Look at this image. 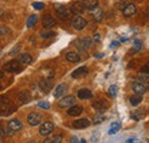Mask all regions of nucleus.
<instances>
[{
  "label": "nucleus",
  "mask_w": 149,
  "mask_h": 143,
  "mask_svg": "<svg viewBox=\"0 0 149 143\" xmlns=\"http://www.w3.org/2000/svg\"><path fill=\"white\" fill-rule=\"evenodd\" d=\"M136 79H138V81H139L140 84H142V85H145V84H148L149 85V74L148 73H143V72H141V73L138 74Z\"/></svg>",
  "instance_id": "obj_24"
},
{
  "label": "nucleus",
  "mask_w": 149,
  "mask_h": 143,
  "mask_svg": "<svg viewBox=\"0 0 149 143\" xmlns=\"http://www.w3.org/2000/svg\"><path fill=\"white\" fill-rule=\"evenodd\" d=\"M141 72H143V73H148L149 74V63H147L146 65H143L142 68H141V70H140Z\"/></svg>",
  "instance_id": "obj_40"
},
{
  "label": "nucleus",
  "mask_w": 149,
  "mask_h": 143,
  "mask_svg": "<svg viewBox=\"0 0 149 143\" xmlns=\"http://www.w3.org/2000/svg\"><path fill=\"white\" fill-rule=\"evenodd\" d=\"M41 119H42V117H41V115L38 113V112H30V113L28 115V117H26V121H28V124L30 126L39 125V124L41 123Z\"/></svg>",
  "instance_id": "obj_4"
},
{
  "label": "nucleus",
  "mask_w": 149,
  "mask_h": 143,
  "mask_svg": "<svg viewBox=\"0 0 149 143\" xmlns=\"http://www.w3.org/2000/svg\"><path fill=\"white\" fill-rule=\"evenodd\" d=\"M65 58H67V61H69L71 63H77L80 61V56L74 52H68L65 54Z\"/></svg>",
  "instance_id": "obj_23"
},
{
  "label": "nucleus",
  "mask_w": 149,
  "mask_h": 143,
  "mask_svg": "<svg viewBox=\"0 0 149 143\" xmlns=\"http://www.w3.org/2000/svg\"><path fill=\"white\" fill-rule=\"evenodd\" d=\"M104 119H106V117H104L103 115H101V113H97V115H95V116H94L93 123L95 124V125H97V124H101V123H103V121H104Z\"/></svg>",
  "instance_id": "obj_29"
},
{
  "label": "nucleus",
  "mask_w": 149,
  "mask_h": 143,
  "mask_svg": "<svg viewBox=\"0 0 149 143\" xmlns=\"http://www.w3.org/2000/svg\"><path fill=\"white\" fill-rule=\"evenodd\" d=\"M140 49H141V42H140L139 40H135V41H134L133 51H134V52H138V51H140Z\"/></svg>",
  "instance_id": "obj_39"
},
{
  "label": "nucleus",
  "mask_w": 149,
  "mask_h": 143,
  "mask_svg": "<svg viewBox=\"0 0 149 143\" xmlns=\"http://www.w3.org/2000/svg\"><path fill=\"white\" fill-rule=\"evenodd\" d=\"M93 108L99 113H101V112H104L109 108V104L104 100H96L93 102Z\"/></svg>",
  "instance_id": "obj_12"
},
{
  "label": "nucleus",
  "mask_w": 149,
  "mask_h": 143,
  "mask_svg": "<svg viewBox=\"0 0 149 143\" xmlns=\"http://www.w3.org/2000/svg\"><path fill=\"white\" fill-rule=\"evenodd\" d=\"M77 96H78V99H80V100H88V99H92L93 94H92V92L90 90L83 88V90H79L77 92Z\"/></svg>",
  "instance_id": "obj_17"
},
{
  "label": "nucleus",
  "mask_w": 149,
  "mask_h": 143,
  "mask_svg": "<svg viewBox=\"0 0 149 143\" xmlns=\"http://www.w3.org/2000/svg\"><path fill=\"white\" fill-rule=\"evenodd\" d=\"M30 100H31V94H30V92H28V90H23V92L19 93V101L22 103V104L28 103Z\"/></svg>",
  "instance_id": "obj_20"
},
{
  "label": "nucleus",
  "mask_w": 149,
  "mask_h": 143,
  "mask_svg": "<svg viewBox=\"0 0 149 143\" xmlns=\"http://www.w3.org/2000/svg\"><path fill=\"white\" fill-rule=\"evenodd\" d=\"M132 90L136 94V95H142V94H145L146 92H147V87L145 86V85H142V84H140L139 81L136 83H133L132 84Z\"/></svg>",
  "instance_id": "obj_14"
},
{
  "label": "nucleus",
  "mask_w": 149,
  "mask_h": 143,
  "mask_svg": "<svg viewBox=\"0 0 149 143\" xmlns=\"http://www.w3.org/2000/svg\"><path fill=\"white\" fill-rule=\"evenodd\" d=\"M62 142V135H54L52 137H47L44 143H61Z\"/></svg>",
  "instance_id": "obj_27"
},
{
  "label": "nucleus",
  "mask_w": 149,
  "mask_h": 143,
  "mask_svg": "<svg viewBox=\"0 0 149 143\" xmlns=\"http://www.w3.org/2000/svg\"><path fill=\"white\" fill-rule=\"evenodd\" d=\"M100 39H101V38H100V35H99V33H95V35H94V40H95V41H100Z\"/></svg>",
  "instance_id": "obj_43"
},
{
  "label": "nucleus",
  "mask_w": 149,
  "mask_h": 143,
  "mask_svg": "<svg viewBox=\"0 0 149 143\" xmlns=\"http://www.w3.org/2000/svg\"><path fill=\"white\" fill-rule=\"evenodd\" d=\"M83 107H80V106H72V107L69 108V110L67 111V113L69 115V116H71V117H78L81 112H83Z\"/></svg>",
  "instance_id": "obj_19"
},
{
  "label": "nucleus",
  "mask_w": 149,
  "mask_h": 143,
  "mask_svg": "<svg viewBox=\"0 0 149 143\" xmlns=\"http://www.w3.org/2000/svg\"><path fill=\"white\" fill-rule=\"evenodd\" d=\"M120 129V123H118V121H115V123H112L111 125H110V128H109V135H113V134H116L118 131Z\"/></svg>",
  "instance_id": "obj_26"
},
{
  "label": "nucleus",
  "mask_w": 149,
  "mask_h": 143,
  "mask_svg": "<svg viewBox=\"0 0 149 143\" xmlns=\"http://www.w3.org/2000/svg\"><path fill=\"white\" fill-rule=\"evenodd\" d=\"M74 45L76 47L79 49V51H86L91 47L92 45V38L90 37H83V38H78L76 41H74Z\"/></svg>",
  "instance_id": "obj_1"
},
{
  "label": "nucleus",
  "mask_w": 149,
  "mask_h": 143,
  "mask_svg": "<svg viewBox=\"0 0 149 143\" xmlns=\"http://www.w3.org/2000/svg\"><path fill=\"white\" fill-rule=\"evenodd\" d=\"M19 61L21 64H30L32 63V56L30 55L29 53H23V54H19Z\"/></svg>",
  "instance_id": "obj_21"
},
{
  "label": "nucleus",
  "mask_w": 149,
  "mask_h": 143,
  "mask_svg": "<svg viewBox=\"0 0 149 143\" xmlns=\"http://www.w3.org/2000/svg\"><path fill=\"white\" fill-rule=\"evenodd\" d=\"M136 13H138V8H136V6L134 3H127L125 6V8L123 9V15L125 17H132Z\"/></svg>",
  "instance_id": "obj_8"
},
{
  "label": "nucleus",
  "mask_w": 149,
  "mask_h": 143,
  "mask_svg": "<svg viewBox=\"0 0 149 143\" xmlns=\"http://www.w3.org/2000/svg\"><path fill=\"white\" fill-rule=\"evenodd\" d=\"M103 56V54L100 53V54H95V57H102Z\"/></svg>",
  "instance_id": "obj_44"
},
{
  "label": "nucleus",
  "mask_w": 149,
  "mask_h": 143,
  "mask_svg": "<svg viewBox=\"0 0 149 143\" xmlns=\"http://www.w3.org/2000/svg\"><path fill=\"white\" fill-rule=\"evenodd\" d=\"M55 18H53L52 15L46 14V15L42 16V25H44V28L46 30H49L51 28H53L55 25Z\"/></svg>",
  "instance_id": "obj_10"
},
{
  "label": "nucleus",
  "mask_w": 149,
  "mask_h": 143,
  "mask_svg": "<svg viewBox=\"0 0 149 143\" xmlns=\"http://www.w3.org/2000/svg\"><path fill=\"white\" fill-rule=\"evenodd\" d=\"M127 3H129V2H127V0H119V2H117V3H116V7L123 10Z\"/></svg>",
  "instance_id": "obj_35"
},
{
  "label": "nucleus",
  "mask_w": 149,
  "mask_h": 143,
  "mask_svg": "<svg viewBox=\"0 0 149 143\" xmlns=\"http://www.w3.org/2000/svg\"><path fill=\"white\" fill-rule=\"evenodd\" d=\"M92 12V14H93V17L95 18V21H101L102 17H103V13H102V10L100 9V8H94L93 10H91Z\"/></svg>",
  "instance_id": "obj_28"
},
{
  "label": "nucleus",
  "mask_w": 149,
  "mask_h": 143,
  "mask_svg": "<svg viewBox=\"0 0 149 143\" xmlns=\"http://www.w3.org/2000/svg\"><path fill=\"white\" fill-rule=\"evenodd\" d=\"M74 104V97L72 95H68L64 96L63 99H61L58 101V106L61 108H70Z\"/></svg>",
  "instance_id": "obj_11"
},
{
  "label": "nucleus",
  "mask_w": 149,
  "mask_h": 143,
  "mask_svg": "<svg viewBox=\"0 0 149 143\" xmlns=\"http://www.w3.org/2000/svg\"><path fill=\"white\" fill-rule=\"evenodd\" d=\"M127 143H141V141H140V140H138V139H135V137H133V139L127 140Z\"/></svg>",
  "instance_id": "obj_41"
},
{
  "label": "nucleus",
  "mask_w": 149,
  "mask_h": 143,
  "mask_svg": "<svg viewBox=\"0 0 149 143\" xmlns=\"http://www.w3.org/2000/svg\"><path fill=\"white\" fill-rule=\"evenodd\" d=\"M141 101H142V97H141V95H133V96H131L130 97V103L133 106V107H136V106H139L140 103H141Z\"/></svg>",
  "instance_id": "obj_25"
},
{
  "label": "nucleus",
  "mask_w": 149,
  "mask_h": 143,
  "mask_svg": "<svg viewBox=\"0 0 149 143\" xmlns=\"http://www.w3.org/2000/svg\"><path fill=\"white\" fill-rule=\"evenodd\" d=\"M68 90V85L67 84H60L54 90V97L55 99H60L61 96H63V94Z\"/></svg>",
  "instance_id": "obj_18"
},
{
  "label": "nucleus",
  "mask_w": 149,
  "mask_h": 143,
  "mask_svg": "<svg viewBox=\"0 0 149 143\" xmlns=\"http://www.w3.org/2000/svg\"><path fill=\"white\" fill-rule=\"evenodd\" d=\"M87 73H88V69H87L86 67H80V68L76 69V70L71 73V77H72L74 79H79V78H81V77H85Z\"/></svg>",
  "instance_id": "obj_15"
},
{
  "label": "nucleus",
  "mask_w": 149,
  "mask_h": 143,
  "mask_svg": "<svg viewBox=\"0 0 149 143\" xmlns=\"http://www.w3.org/2000/svg\"><path fill=\"white\" fill-rule=\"evenodd\" d=\"M2 15H3V10H2V9H1V8H0V17H1V16H2Z\"/></svg>",
  "instance_id": "obj_47"
},
{
  "label": "nucleus",
  "mask_w": 149,
  "mask_h": 143,
  "mask_svg": "<svg viewBox=\"0 0 149 143\" xmlns=\"http://www.w3.org/2000/svg\"><path fill=\"white\" fill-rule=\"evenodd\" d=\"M0 90H1V86H0Z\"/></svg>",
  "instance_id": "obj_49"
},
{
  "label": "nucleus",
  "mask_w": 149,
  "mask_h": 143,
  "mask_svg": "<svg viewBox=\"0 0 149 143\" xmlns=\"http://www.w3.org/2000/svg\"><path fill=\"white\" fill-rule=\"evenodd\" d=\"M118 42H112L111 44V48H113V47H116V45H117Z\"/></svg>",
  "instance_id": "obj_45"
},
{
  "label": "nucleus",
  "mask_w": 149,
  "mask_h": 143,
  "mask_svg": "<svg viewBox=\"0 0 149 143\" xmlns=\"http://www.w3.org/2000/svg\"><path fill=\"white\" fill-rule=\"evenodd\" d=\"M83 3L86 9L93 10L94 8H96L99 6V0H83Z\"/></svg>",
  "instance_id": "obj_22"
},
{
  "label": "nucleus",
  "mask_w": 149,
  "mask_h": 143,
  "mask_svg": "<svg viewBox=\"0 0 149 143\" xmlns=\"http://www.w3.org/2000/svg\"><path fill=\"white\" fill-rule=\"evenodd\" d=\"M55 8H56V15H57L58 18L67 19V18L69 17L70 10L65 6H63V5H55Z\"/></svg>",
  "instance_id": "obj_5"
},
{
  "label": "nucleus",
  "mask_w": 149,
  "mask_h": 143,
  "mask_svg": "<svg viewBox=\"0 0 149 143\" xmlns=\"http://www.w3.org/2000/svg\"><path fill=\"white\" fill-rule=\"evenodd\" d=\"M117 86L116 85H111L110 87H109V90H108V94L111 96V97H115L116 95H117Z\"/></svg>",
  "instance_id": "obj_31"
},
{
  "label": "nucleus",
  "mask_w": 149,
  "mask_h": 143,
  "mask_svg": "<svg viewBox=\"0 0 149 143\" xmlns=\"http://www.w3.org/2000/svg\"><path fill=\"white\" fill-rule=\"evenodd\" d=\"M79 143H86V140H84V139H81V140L79 141Z\"/></svg>",
  "instance_id": "obj_48"
},
{
  "label": "nucleus",
  "mask_w": 149,
  "mask_h": 143,
  "mask_svg": "<svg viewBox=\"0 0 149 143\" xmlns=\"http://www.w3.org/2000/svg\"><path fill=\"white\" fill-rule=\"evenodd\" d=\"M3 70L7 72L16 73V72H19L22 70V67H21V63H19V60H12V61L7 62L3 65Z\"/></svg>",
  "instance_id": "obj_2"
},
{
  "label": "nucleus",
  "mask_w": 149,
  "mask_h": 143,
  "mask_svg": "<svg viewBox=\"0 0 149 143\" xmlns=\"http://www.w3.org/2000/svg\"><path fill=\"white\" fill-rule=\"evenodd\" d=\"M70 143H79L78 139H77V136H72V137H71V141H70Z\"/></svg>",
  "instance_id": "obj_42"
},
{
  "label": "nucleus",
  "mask_w": 149,
  "mask_h": 143,
  "mask_svg": "<svg viewBox=\"0 0 149 143\" xmlns=\"http://www.w3.org/2000/svg\"><path fill=\"white\" fill-rule=\"evenodd\" d=\"M8 104H9L8 96H6V95H1V96H0V106L3 107V106H8Z\"/></svg>",
  "instance_id": "obj_32"
},
{
  "label": "nucleus",
  "mask_w": 149,
  "mask_h": 143,
  "mask_svg": "<svg viewBox=\"0 0 149 143\" xmlns=\"http://www.w3.org/2000/svg\"><path fill=\"white\" fill-rule=\"evenodd\" d=\"M39 86H40V88H41L42 92L48 93L49 90H52L53 84H52V81H51V79H49V78H45V79H42V80L39 83Z\"/></svg>",
  "instance_id": "obj_16"
},
{
  "label": "nucleus",
  "mask_w": 149,
  "mask_h": 143,
  "mask_svg": "<svg viewBox=\"0 0 149 143\" xmlns=\"http://www.w3.org/2000/svg\"><path fill=\"white\" fill-rule=\"evenodd\" d=\"M53 129H54V124L51 123V121H46V123H44L42 125L40 126L39 133L42 136H47V135H49L53 132Z\"/></svg>",
  "instance_id": "obj_7"
},
{
  "label": "nucleus",
  "mask_w": 149,
  "mask_h": 143,
  "mask_svg": "<svg viewBox=\"0 0 149 143\" xmlns=\"http://www.w3.org/2000/svg\"><path fill=\"white\" fill-rule=\"evenodd\" d=\"M19 49H21V45L19 44V45H16V47H15V48H13V49L9 52V55H10V56H14V55H16V54L19 53Z\"/></svg>",
  "instance_id": "obj_38"
},
{
  "label": "nucleus",
  "mask_w": 149,
  "mask_h": 143,
  "mask_svg": "<svg viewBox=\"0 0 149 143\" xmlns=\"http://www.w3.org/2000/svg\"><path fill=\"white\" fill-rule=\"evenodd\" d=\"M40 36H41V38H51V37L55 36V32H53V31H42L40 33Z\"/></svg>",
  "instance_id": "obj_34"
},
{
  "label": "nucleus",
  "mask_w": 149,
  "mask_h": 143,
  "mask_svg": "<svg viewBox=\"0 0 149 143\" xmlns=\"http://www.w3.org/2000/svg\"><path fill=\"white\" fill-rule=\"evenodd\" d=\"M38 107L41 108V109H49V108H51V104H49L48 102H44V101H41V102L38 103Z\"/></svg>",
  "instance_id": "obj_37"
},
{
  "label": "nucleus",
  "mask_w": 149,
  "mask_h": 143,
  "mask_svg": "<svg viewBox=\"0 0 149 143\" xmlns=\"http://www.w3.org/2000/svg\"><path fill=\"white\" fill-rule=\"evenodd\" d=\"M85 9L86 8H85L83 1H76L70 7V13H72L74 15H80V14H83L85 12Z\"/></svg>",
  "instance_id": "obj_6"
},
{
  "label": "nucleus",
  "mask_w": 149,
  "mask_h": 143,
  "mask_svg": "<svg viewBox=\"0 0 149 143\" xmlns=\"http://www.w3.org/2000/svg\"><path fill=\"white\" fill-rule=\"evenodd\" d=\"M37 22V15H31L30 17L28 18V22H26V26L28 28H32Z\"/></svg>",
  "instance_id": "obj_30"
},
{
  "label": "nucleus",
  "mask_w": 149,
  "mask_h": 143,
  "mask_svg": "<svg viewBox=\"0 0 149 143\" xmlns=\"http://www.w3.org/2000/svg\"><path fill=\"white\" fill-rule=\"evenodd\" d=\"M91 125V121L87 118H81V119H77L72 123V127L76 129H84L87 128L88 126Z\"/></svg>",
  "instance_id": "obj_9"
},
{
  "label": "nucleus",
  "mask_w": 149,
  "mask_h": 143,
  "mask_svg": "<svg viewBox=\"0 0 149 143\" xmlns=\"http://www.w3.org/2000/svg\"><path fill=\"white\" fill-rule=\"evenodd\" d=\"M10 33V30L5 26V25H0V36H6V35H9Z\"/></svg>",
  "instance_id": "obj_33"
},
{
  "label": "nucleus",
  "mask_w": 149,
  "mask_h": 143,
  "mask_svg": "<svg viewBox=\"0 0 149 143\" xmlns=\"http://www.w3.org/2000/svg\"><path fill=\"white\" fill-rule=\"evenodd\" d=\"M32 7H33L35 9H37V10H41V9L45 7V5H44L42 2H33V3H32Z\"/></svg>",
  "instance_id": "obj_36"
},
{
  "label": "nucleus",
  "mask_w": 149,
  "mask_h": 143,
  "mask_svg": "<svg viewBox=\"0 0 149 143\" xmlns=\"http://www.w3.org/2000/svg\"><path fill=\"white\" fill-rule=\"evenodd\" d=\"M8 129L10 131V132H19L22 128H23V124L19 121V119H12V120H9L8 121Z\"/></svg>",
  "instance_id": "obj_13"
},
{
  "label": "nucleus",
  "mask_w": 149,
  "mask_h": 143,
  "mask_svg": "<svg viewBox=\"0 0 149 143\" xmlns=\"http://www.w3.org/2000/svg\"><path fill=\"white\" fill-rule=\"evenodd\" d=\"M71 24H72V26H74L76 30L80 31V30H83L87 25V21L83 17V16H80V15H76L72 18V21H71Z\"/></svg>",
  "instance_id": "obj_3"
},
{
  "label": "nucleus",
  "mask_w": 149,
  "mask_h": 143,
  "mask_svg": "<svg viewBox=\"0 0 149 143\" xmlns=\"http://www.w3.org/2000/svg\"><path fill=\"white\" fill-rule=\"evenodd\" d=\"M3 78V73H2V71L0 70V79H2Z\"/></svg>",
  "instance_id": "obj_46"
}]
</instances>
